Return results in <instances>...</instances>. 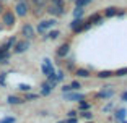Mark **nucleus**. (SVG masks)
Instances as JSON below:
<instances>
[{"label": "nucleus", "instance_id": "obj_31", "mask_svg": "<svg viewBox=\"0 0 127 123\" xmlns=\"http://www.w3.org/2000/svg\"><path fill=\"white\" fill-rule=\"evenodd\" d=\"M82 117H83V118H86V120H90V118H93V113H90L88 110H83Z\"/></svg>", "mask_w": 127, "mask_h": 123}, {"label": "nucleus", "instance_id": "obj_39", "mask_svg": "<svg viewBox=\"0 0 127 123\" xmlns=\"http://www.w3.org/2000/svg\"><path fill=\"white\" fill-rule=\"evenodd\" d=\"M3 13V5H2V2H0V15Z\"/></svg>", "mask_w": 127, "mask_h": 123}, {"label": "nucleus", "instance_id": "obj_12", "mask_svg": "<svg viewBox=\"0 0 127 123\" xmlns=\"http://www.w3.org/2000/svg\"><path fill=\"white\" fill-rule=\"evenodd\" d=\"M51 92H52V86L49 84L47 81L42 83V84H41V94H42V96H49Z\"/></svg>", "mask_w": 127, "mask_h": 123}, {"label": "nucleus", "instance_id": "obj_25", "mask_svg": "<svg viewBox=\"0 0 127 123\" xmlns=\"http://www.w3.org/2000/svg\"><path fill=\"white\" fill-rule=\"evenodd\" d=\"M15 122H16L15 117H5V118L0 120V123H15Z\"/></svg>", "mask_w": 127, "mask_h": 123}, {"label": "nucleus", "instance_id": "obj_15", "mask_svg": "<svg viewBox=\"0 0 127 123\" xmlns=\"http://www.w3.org/2000/svg\"><path fill=\"white\" fill-rule=\"evenodd\" d=\"M116 118L119 120V122H122V120H126L127 118V110L126 108H119L116 112Z\"/></svg>", "mask_w": 127, "mask_h": 123}, {"label": "nucleus", "instance_id": "obj_41", "mask_svg": "<svg viewBox=\"0 0 127 123\" xmlns=\"http://www.w3.org/2000/svg\"><path fill=\"white\" fill-rule=\"evenodd\" d=\"M86 123H91V122H86Z\"/></svg>", "mask_w": 127, "mask_h": 123}, {"label": "nucleus", "instance_id": "obj_29", "mask_svg": "<svg viewBox=\"0 0 127 123\" xmlns=\"http://www.w3.org/2000/svg\"><path fill=\"white\" fill-rule=\"evenodd\" d=\"M126 75H127V68H121L114 73V76H126Z\"/></svg>", "mask_w": 127, "mask_h": 123}, {"label": "nucleus", "instance_id": "obj_30", "mask_svg": "<svg viewBox=\"0 0 127 123\" xmlns=\"http://www.w3.org/2000/svg\"><path fill=\"white\" fill-rule=\"evenodd\" d=\"M37 97H39V96H37V94H26V96H25V101H34V99H37Z\"/></svg>", "mask_w": 127, "mask_h": 123}, {"label": "nucleus", "instance_id": "obj_8", "mask_svg": "<svg viewBox=\"0 0 127 123\" xmlns=\"http://www.w3.org/2000/svg\"><path fill=\"white\" fill-rule=\"evenodd\" d=\"M70 52V44H68V42H65V44H62L60 45L59 49H57V57H59V58H64V57L67 55V53Z\"/></svg>", "mask_w": 127, "mask_h": 123}, {"label": "nucleus", "instance_id": "obj_4", "mask_svg": "<svg viewBox=\"0 0 127 123\" xmlns=\"http://www.w3.org/2000/svg\"><path fill=\"white\" fill-rule=\"evenodd\" d=\"M41 70H42V73H44L46 76H49V75H52V73H56V70H54V67H52V62H51L49 58H44V60H42Z\"/></svg>", "mask_w": 127, "mask_h": 123}, {"label": "nucleus", "instance_id": "obj_14", "mask_svg": "<svg viewBox=\"0 0 127 123\" xmlns=\"http://www.w3.org/2000/svg\"><path fill=\"white\" fill-rule=\"evenodd\" d=\"M111 76H114V73L109 70H103V71H98V78L101 79H106V78H111Z\"/></svg>", "mask_w": 127, "mask_h": 123}, {"label": "nucleus", "instance_id": "obj_28", "mask_svg": "<svg viewBox=\"0 0 127 123\" xmlns=\"http://www.w3.org/2000/svg\"><path fill=\"white\" fill-rule=\"evenodd\" d=\"M78 107L82 108V110H90V104H88V102H83V101H80Z\"/></svg>", "mask_w": 127, "mask_h": 123}, {"label": "nucleus", "instance_id": "obj_26", "mask_svg": "<svg viewBox=\"0 0 127 123\" xmlns=\"http://www.w3.org/2000/svg\"><path fill=\"white\" fill-rule=\"evenodd\" d=\"M70 88H72V91H78L80 88H82V84H80L78 81H72L70 83Z\"/></svg>", "mask_w": 127, "mask_h": 123}, {"label": "nucleus", "instance_id": "obj_27", "mask_svg": "<svg viewBox=\"0 0 127 123\" xmlns=\"http://www.w3.org/2000/svg\"><path fill=\"white\" fill-rule=\"evenodd\" d=\"M82 13H83V8L82 7H77V8H75V11H73V16H75V18H80Z\"/></svg>", "mask_w": 127, "mask_h": 123}, {"label": "nucleus", "instance_id": "obj_33", "mask_svg": "<svg viewBox=\"0 0 127 123\" xmlns=\"http://www.w3.org/2000/svg\"><path fill=\"white\" fill-rule=\"evenodd\" d=\"M5 78H7V73H0V84H2V86H5V84H7Z\"/></svg>", "mask_w": 127, "mask_h": 123}, {"label": "nucleus", "instance_id": "obj_38", "mask_svg": "<svg viewBox=\"0 0 127 123\" xmlns=\"http://www.w3.org/2000/svg\"><path fill=\"white\" fill-rule=\"evenodd\" d=\"M121 97H122V101L127 102V91H126V92H122V96H121Z\"/></svg>", "mask_w": 127, "mask_h": 123}, {"label": "nucleus", "instance_id": "obj_40", "mask_svg": "<svg viewBox=\"0 0 127 123\" xmlns=\"http://www.w3.org/2000/svg\"><path fill=\"white\" fill-rule=\"evenodd\" d=\"M57 123H65V122H57Z\"/></svg>", "mask_w": 127, "mask_h": 123}, {"label": "nucleus", "instance_id": "obj_37", "mask_svg": "<svg viewBox=\"0 0 127 123\" xmlns=\"http://www.w3.org/2000/svg\"><path fill=\"white\" fill-rule=\"evenodd\" d=\"M67 115H68V117H77V112H75V110H70Z\"/></svg>", "mask_w": 127, "mask_h": 123}, {"label": "nucleus", "instance_id": "obj_19", "mask_svg": "<svg viewBox=\"0 0 127 123\" xmlns=\"http://www.w3.org/2000/svg\"><path fill=\"white\" fill-rule=\"evenodd\" d=\"M15 42H16V39H15V37H10V39L7 41V44H3V47L7 49V50H10V49L15 45Z\"/></svg>", "mask_w": 127, "mask_h": 123}, {"label": "nucleus", "instance_id": "obj_2", "mask_svg": "<svg viewBox=\"0 0 127 123\" xmlns=\"http://www.w3.org/2000/svg\"><path fill=\"white\" fill-rule=\"evenodd\" d=\"M13 52L15 53H23V52H26L28 49H30V41L28 39H25V41H16L15 45H13Z\"/></svg>", "mask_w": 127, "mask_h": 123}, {"label": "nucleus", "instance_id": "obj_10", "mask_svg": "<svg viewBox=\"0 0 127 123\" xmlns=\"http://www.w3.org/2000/svg\"><path fill=\"white\" fill-rule=\"evenodd\" d=\"M8 58H10V52H8L3 45H0V63L7 65L8 63Z\"/></svg>", "mask_w": 127, "mask_h": 123}, {"label": "nucleus", "instance_id": "obj_35", "mask_svg": "<svg viewBox=\"0 0 127 123\" xmlns=\"http://www.w3.org/2000/svg\"><path fill=\"white\" fill-rule=\"evenodd\" d=\"M65 123H77V117H68V120H65Z\"/></svg>", "mask_w": 127, "mask_h": 123}, {"label": "nucleus", "instance_id": "obj_5", "mask_svg": "<svg viewBox=\"0 0 127 123\" xmlns=\"http://www.w3.org/2000/svg\"><path fill=\"white\" fill-rule=\"evenodd\" d=\"M21 34L25 36V39H28V41H30V39H33V37H34L36 31H34V28L31 26V24H28V23H26V24L21 28Z\"/></svg>", "mask_w": 127, "mask_h": 123}, {"label": "nucleus", "instance_id": "obj_23", "mask_svg": "<svg viewBox=\"0 0 127 123\" xmlns=\"http://www.w3.org/2000/svg\"><path fill=\"white\" fill-rule=\"evenodd\" d=\"M90 2H91V0H75V3H77V7H86V5H88V3H90Z\"/></svg>", "mask_w": 127, "mask_h": 123}, {"label": "nucleus", "instance_id": "obj_34", "mask_svg": "<svg viewBox=\"0 0 127 123\" xmlns=\"http://www.w3.org/2000/svg\"><path fill=\"white\" fill-rule=\"evenodd\" d=\"M70 91H72L70 84H67V86H62V92H70Z\"/></svg>", "mask_w": 127, "mask_h": 123}, {"label": "nucleus", "instance_id": "obj_7", "mask_svg": "<svg viewBox=\"0 0 127 123\" xmlns=\"http://www.w3.org/2000/svg\"><path fill=\"white\" fill-rule=\"evenodd\" d=\"M64 99L65 101H83V94L80 92H73V91H70V92H64Z\"/></svg>", "mask_w": 127, "mask_h": 123}, {"label": "nucleus", "instance_id": "obj_22", "mask_svg": "<svg viewBox=\"0 0 127 123\" xmlns=\"http://www.w3.org/2000/svg\"><path fill=\"white\" fill-rule=\"evenodd\" d=\"M59 36H60V33H59L57 29H54V31H51V33H49L47 36H46V37H49V39H57Z\"/></svg>", "mask_w": 127, "mask_h": 123}, {"label": "nucleus", "instance_id": "obj_13", "mask_svg": "<svg viewBox=\"0 0 127 123\" xmlns=\"http://www.w3.org/2000/svg\"><path fill=\"white\" fill-rule=\"evenodd\" d=\"M7 102H8V104H11V105H16V104L25 102V99H20V97H16V96H8L7 97Z\"/></svg>", "mask_w": 127, "mask_h": 123}, {"label": "nucleus", "instance_id": "obj_17", "mask_svg": "<svg viewBox=\"0 0 127 123\" xmlns=\"http://www.w3.org/2000/svg\"><path fill=\"white\" fill-rule=\"evenodd\" d=\"M116 15H117V8H114V7H109V8H106V11H104V16L111 18V16H116Z\"/></svg>", "mask_w": 127, "mask_h": 123}, {"label": "nucleus", "instance_id": "obj_20", "mask_svg": "<svg viewBox=\"0 0 127 123\" xmlns=\"http://www.w3.org/2000/svg\"><path fill=\"white\" fill-rule=\"evenodd\" d=\"M88 21L93 24V23H99L101 21V15H98V13H95V15H91L90 18H88Z\"/></svg>", "mask_w": 127, "mask_h": 123}, {"label": "nucleus", "instance_id": "obj_9", "mask_svg": "<svg viewBox=\"0 0 127 123\" xmlns=\"http://www.w3.org/2000/svg\"><path fill=\"white\" fill-rule=\"evenodd\" d=\"M47 13H51V15H54V16H62L64 13H65V8L56 7V5H52V3H51V7L47 8Z\"/></svg>", "mask_w": 127, "mask_h": 123}, {"label": "nucleus", "instance_id": "obj_36", "mask_svg": "<svg viewBox=\"0 0 127 123\" xmlns=\"http://www.w3.org/2000/svg\"><path fill=\"white\" fill-rule=\"evenodd\" d=\"M56 76H57V81H62V79H64V73H62V71L56 73Z\"/></svg>", "mask_w": 127, "mask_h": 123}, {"label": "nucleus", "instance_id": "obj_6", "mask_svg": "<svg viewBox=\"0 0 127 123\" xmlns=\"http://www.w3.org/2000/svg\"><path fill=\"white\" fill-rule=\"evenodd\" d=\"M56 24V19H44V21L39 23V26H37V31L39 33H46L49 28H52Z\"/></svg>", "mask_w": 127, "mask_h": 123}, {"label": "nucleus", "instance_id": "obj_24", "mask_svg": "<svg viewBox=\"0 0 127 123\" xmlns=\"http://www.w3.org/2000/svg\"><path fill=\"white\" fill-rule=\"evenodd\" d=\"M31 2L34 3V7H39V8H42V7L46 5V2H47V0H31Z\"/></svg>", "mask_w": 127, "mask_h": 123}, {"label": "nucleus", "instance_id": "obj_16", "mask_svg": "<svg viewBox=\"0 0 127 123\" xmlns=\"http://www.w3.org/2000/svg\"><path fill=\"white\" fill-rule=\"evenodd\" d=\"M75 75L78 76V78H88L90 76V71L85 70V68H78V70L75 71Z\"/></svg>", "mask_w": 127, "mask_h": 123}, {"label": "nucleus", "instance_id": "obj_32", "mask_svg": "<svg viewBox=\"0 0 127 123\" xmlns=\"http://www.w3.org/2000/svg\"><path fill=\"white\" fill-rule=\"evenodd\" d=\"M51 3H52V5H56V7L64 8V2H62V0H51Z\"/></svg>", "mask_w": 127, "mask_h": 123}, {"label": "nucleus", "instance_id": "obj_1", "mask_svg": "<svg viewBox=\"0 0 127 123\" xmlns=\"http://www.w3.org/2000/svg\"><path fill=\"white\" fill-rule=\"evenodd\" d=\"M28 11H30V7H28V3L25 2V0H20L18 3L15 5V13L16 16H20V18H23V16H26L28 15Z\"/></svg>", "mask_w": 127, "mask_h": 123}, {"label": "nucleus", "instance_id": "obj_11", "mask_svg": "<svg viewBox=\"0 0 127 123\" xmlns=\"http://www.w3.org/2000/svg\"><path fill=\"white\" fill-rule=\"evenodd\" d=\"M106 88H108V89L99 91V92H98V97H99V99H109V97L114 94V91L111 89V86H106Z\"/></svg>", "mask_w": 127, "mask_h": 123}, {"label": "nucleus", "instance_id": "obj_3", "mask_svg": "<svg viewBox=\"0 0 127 123\" xmlns=\"http://www.w3.org/2000/svg\"><path fill=\"white\" fill-rule=\"evenodd\" d=\"M15 13H13V11H3V13H2V23H3L5 26H13V24H15Z\"/></svg>", "mask_w": 127, "mask_h": 123}, {"label": "nucleus", "instance_id": "obj_18", "mask_svg": "<svg viewBox=\"0 0 127 123\" xmlns=\"http://www.w3.org/2000/svg\"><path fill=\"white\" fill-rule=\"evenodd\" d=\"M82 23H83V19H80V18H75L73 21L70 23V28H72V31H75L77 28L80 26V24H82Z\"/></svg>", "mask_w": 127, "mask_h": 123}, {"label": "nucleus", "instance_id": "obj_21", "mask_svg": "<svg viewBox=\"0 0 127 123\" xmlns=\"http://www.w3.org/2000/svg\"><path fill=\"white\" fill-rule=\"evenodd\" d=\"M18 89L20 91H25V92H30V91H31V86L30 84H25V83H20V84H18Z\"/></svg>", "mask_w": 127, "mask_h": 123}]
</instances>
